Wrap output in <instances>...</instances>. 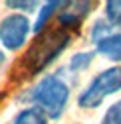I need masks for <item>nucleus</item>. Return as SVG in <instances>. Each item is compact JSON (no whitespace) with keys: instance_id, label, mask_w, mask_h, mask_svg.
<instances>
[{"instance_id":"nucleus-1","label":"nucleus","mask_w":121,"mask_h":124,"mask_svg":"<svg viewBox=\"0 0 121 124\" xmlns=\"http://www.w3.org/2000/svg\"><path fill=\"white\" fill-rule=\"evenodd\" d=\"M71 43V34L64 28H50L42 34H36V39L30 43V47L20 59V69L26 75H38L46 71L54 61L62 55Z\"/></svg>"},{"instance_id":"nucleus-2","label":"nucleus","mask_w":121,"mask_h":124,"mask_svg":"<svg viewBox=\"0 0 121 124\" xmlns=\"http://www.w3.org/2000/svg\"><path fill=\"white\" fill-rule=\"evenodd\" d=\"M28 101L40 110L46 112L48 118L58 120L64 114L68 101H70V85L62 79V75L58 73H48L34 85L30 91Z\"/></svg>"},{"instance_id":"nucleus-3","label":"nucleus","mask_w":121,"mask_h":124,"mask_svg":"<svg viewBox=\"0 0 121 124\" xmlns=\"http://www.w3.org/2000/svg\"><path fill=\"white\" fill-rule=\"evenodd\" d=\"M119 91H121V65H115L101 71L89 81V85L80 93L78 104L81 108H97L105 97Z\"/></svg>"},{"instance_id":"nucleus-4","label":"nucleus","mask_w":121,"mask_h":124,"mask_svg":"<svg viewBox=\"0 0 121 124\" xmlns=\"http://www.w3.org/2000/svg\"><path fill=\"white\" fill-rule=\"evenodd\" d=\"M30 32L32 24L26 14L12 12L0 20V45L8 51H18L26 45Z\"/></svg>"},{"instance_id":"nucleus-5","label":"nucleus","mask_w":121,"mask_h":124,"mask_svg":"<svg viewBox=\"0 0 121 124\" xmlns=\"http://www.w3.org/2000/svg\"><path fill=\"white\" fill-rule=\"evenodd\" d=\"M91 8H93L91 2H66L64 8L60 10V14H58L60 28L68 30V32L80 28L81 22L85 20V16L91 12Z\"/></svg>"},{"instance_id":"nucleus-6","label":"nucleus","mask_w":121,"mask_h":124,"mask_svg":"<svg viewBox=\"0 0 121 124\" xmlns=\"http://www.w3.org/2000/svg\"><path fill=\"white\" fill-rule=\"evenodd\" d=\"M95 51L111 61H121V32L109 34L95 43Z\"/></svg>"},{"instance_id":"nucleus-7","label":"nucleus","mask_w":121,"mask_h":124,"mask_svg":"<svg viewBox=\"0 0 121 124\" xmlns=\"http://www.w3.org/2000/svg\"><path fill=\"white\" fill-rule=\"evenodd\" d=\"M66 2H58V0H54V2H46L40 10H38V18L34 22V32L36 34H42L44 28L48 26L50 18L54 16V14H60V8H64Z\"/></svg>"},{"instance_id":"nucleus-8","label":"nucleus","mask_w":121,"mask_h":124,"mask_svg":"<svg viewBox=\"0 0 121 124\" xmlns=\"http://www.w3.org/2000/svg\"><path fill=\"white\" fill-rule=\"evenodd\" d=\"M12 124H48V116L38 106H28L14 116Z\"/></svg>"},{"instance_id":"nucleus-9","label":"nucleus","mask_w":121,"mask_h":124,"mask_svg":"<svg viewBox=\"0 0 121 124\" xmlns=\"http://www.w3.org/2000/svg\"><path fill=\"white\" fill-rule=\"evenodd\" d=\"M93 51H81V53H75L71 59H70V69L75 71V73H80L83 69H87L89 65H91V61H93Z\"/></svg>"},{"instance_id":"nucleus-10","label":"nucleus","mask_w":121,"mask_h":124,"mask_svg":"<svg viewBox=\"0 0 121 124\" xmlns=\"http://www.w3.org/2000/svg\"><path fill=\"white\" fill-rule=\"evenodd\" d=\"M105 20L111 26L121 28V0H109V2H105Z\"/></svg>"},{"instance_id":"nucleus-11","label":"nucleus","mask_w":121,"mask_h":124,"mask_svg":"<svg viewBox=\"0 0 121 124\" xmlns=\"http://www.w3.org/2000/svg\"><path fill=\"white\" fill-rule=\"evenodd\" d=\"M109 34H113V26H111L107 20H97V22L93 24V28H91V41L97 43L99 39L107 38Z\"/></svg>"},{"instance_id":"nucleus-12","label":"nucleus","mask_w":121,"mask_h":124,"mask_svg":"<svg viewBox=\"0 0 121 124\" xmlns=\"http://www.w3.org/2000/svg\"><path fill=\"white\" fill-rule=\"evenodd\" d=\"M101 124H121V99L105 110V114L101 118Z\"/></svg>"},{"instance_id":"nucleus-13","label":"nucleus","mask_w":121,"mask_h":124,"mask_svg":"<svg viewBox=\"0 0 121 124\" xmlns=\"http://www.w3.org/2000/svg\"><path fill=\"white\" fill-rule=\"evenodd\" d=\"M6 8L12 10H20V12H34L38 8V2H22V0H8Z\"/></svg>"},{"instance_id":"nucleus-14","label":"nucleus","mask_w":121,"mask_h":124,"mask_svg":"<svg viewBox=\"0 0 121 124\" xmlns=\"http://www.w3.org/2000/svg\"><path fill=\"white\" fill-rule=\"evenodd\" d=\"M4 61H6V55H4V49L0 47V67L4 65Z\"/></svg>"}]
</instances>
